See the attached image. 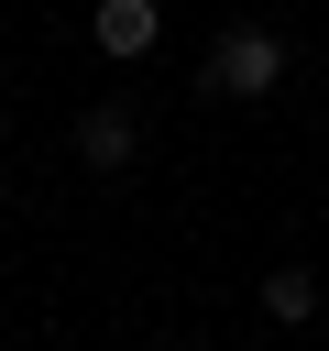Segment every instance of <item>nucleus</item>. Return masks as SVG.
I'll return each mask as SVG.
<instances>
[{
    "instance_id": "nucleus-1",
    "label": "nucleus",
    "mask_w": 329,
    "mask_h": 351,
    "mask_svg": "<svg viewBox=\"0 0 329 351\" xmlns=\"http://www.w3.org/2000/svg\"><path fill=\"white\" fill-rule=\"evenodd\" d=\"M274 88H285V44L263 22H230L208 55V99H274Z\"/></svg>"
},
{
    "instance_id": "nucleus-2",
    "label": "nucleus",
    "mask_w": 329,
    "mask_h": 351,
    "mask_svg": "<svg viewBox=\"0 0 329 351\" xmlns=\"http://www.w3.org/2000/svg\"><path fill=\"white\" fill-rule=\"evenodd\" d=\"M154 33H164L154 0H99V11H88V44H99V55H154Z\"/></svg>"
},
{
    "instance_id": "nucleus-3",
    "label": "nucleus",
    "mask_w": 329,
    "mask_h": 351,
    "mask_svg": "<svg viewBox=\"0 0 329 351\" xmlns=\"http://www.w3.org/2000/svg\"><path fill=\"white\" fill-rule=\"evenodd\" d=\"M77 154L88 165H132V110H88L77 121Z\"/></svg>"
},
{
    "instance_id": "nucleus-4",
    "label": "nucleus",
    "mask_w": 329,
    "mask_h": 351,
    "mask_svg": "<svg viewBox=\"0 0 329 351\" xmlns=\"http://www.w3.org/2000/svg\"><path fill=\"white\" fill-rule=\"evenodd\" d=\"M307 307H318V274H296V263L263 274V318H307Z\"/></svg>"
}]
</instances>
